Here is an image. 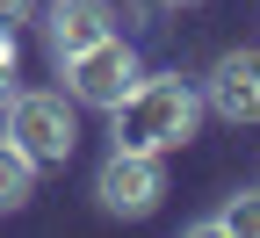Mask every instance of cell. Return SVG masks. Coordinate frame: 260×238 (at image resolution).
I'll return each mask as SVG.
<instances>
[{
	"label": "cell",
	"mask_w": 260,
	"mask_h": 238,
	"mask_svg": "<svg viewBox=\"0 0 260 238\" xmlns=\"http://www.w3.org/2000/svg\"><path fill=\"white\" fill-rule=\"evenodd\" d=\"M116 152H181L195 138V123H203V94H195L181 73H138V87H130L116 101Z\"/></svg>",
	"instance_id": "6da1fadb"
},
{
	"label": "cell",
	"mask_w": 260,
	"mask_h": 238,
	"mask_svg": "<svg viewBox=\"0 0 260 238\" xmlns=\"http://www.w3.org/2000/svg\"><path fill=\"white\" fill-rule=\"evenodd\" d=\"M8 138L37 159V166H65L80 152V116H73V94H44V87H15L8 101Z\"/></svg>",
	"instance_id": "7a4b0ae2"
},
{
	"label": "cell",
	"mask_w": 260,
	"mask_h": 238,
	"mask_svg": "<svg viewBox=\"0 0 260 238\" xmlns=\"http://www.w3.org/2000/svg\"><path fill=\"white\" fill-rule=\"evenodd\" d=\"M58 73H65V94H73L80 109H116V101L138 87V51L123 37H102V44H87L73 58H58Z\"/></svg>",
	"instance_id": "3957f363"
},
{
	"label": "cell",
	"mask_w": 260,
	"mask_h": 238,
	"mask_svg": "<svg viewBox=\"0 0 260 238\" xmlns=\"http://www.w3.org/2000/svg\"><path fill=\"white\" fill-rule=\"evenodd\" d=\"M94 195H102L109 217H152L159 195H167V166H159V152H109L102 174H94Z\"/></svg>",
	"instance_id": "277c9868"
},
{
	"label": "cell",
	"mask_w": 260,
	"mask_h": 238,
	"mask_svg": "<svg viewBox=\"0 0 260 238\" xmlns=\"http://www.w3.org/2000/svg\"><path fill=\"white\" fill-rule=\"evenodd\" d=\"M203 109H217L224 123H260V51H224L210 65V87H203Z\"/></svg>",
	"instance_id": "5b68a950"
},
{
	"label": "cell",
	"mask_w": 260,
	"mask_h": 238,
	"mask_svg": "<svg viewBox=\"0 0 260 238\" xmlns=\"http://www.w3.org/2000/svg\"><path fill=\"white\" fill-rule=\"evenodd\" d=\"M102 37H116V8H109V0H51V8H44L51 58H73V51L102 44Z\"/></svg>",
	"instance_id": "8992f818"
},
{
	"label": "cell",
	"mask_w": 260,
	"mask_h": 238,
	"mask_svg": "<svg viewBox=\"0 0 260 238\" xmlns=\"http://www.w3.org/2000/svg\"><path fill=\"white\" fill-rule=\"evenodd\" d=\"M29 195H37V159L15 138H0V210H22Z\"/></svg>",
	"instance_id": "52a82bcc"
},
{
	"label": "cell",
	"mask_w": 260,
	"mask_h": 238,
	"mask_svg": "<svg viewBox=\"0 0 260 238\" xmlns=\"http://www.w3.org/2000/svg\"><path fill=\"white\" fill-rule=\"evenodd\" d=\"M224 238H260V188H239L232 202H224V210L210 217Z\"/></svg>",
	"instance_id": "ba28073f"
},
{
	"label": "cell",
	"mask_w": 260,
	"mask_h": 238,
	"mask_svg": "<svg viewBox=\"0 0 260 238\" xmlns=\"http://www.w3.org/2000/svg\"><path fill=\"white\" fill-rule=\"evenodd\" d=\"M15 101V29H0V109Z\"/></svg>",
	"instance_id": "9c48e42d"
},
{
	"label": "cell",
	"mask_w": 260,
	"mask_h": 238,
	"mask_svg": "<svg viewBox=\"0 0 260 238\" xmlns=\"http://www.w3.org/2000/svg\"><path fill=\"white\" fill-rule=\"evenodd\" d=\"M22 22H37V0H0V29H22Z\"/></svg>",
	"instance_id": "30bf717a"
},
{
	"label": "cell",
	"mask_w": 260,
	"mask_h": 238,
	"mask_svg": "<svg viewBox=\"0 0 260 238\" xmlns=\"http://www.w3.org/2000/svg\"><path fill=\"white\" fill-rule=\"evenodd\" d=\"M167 8H188V0H167Z\"/></svg>",
	"instance_id": "8fae6325"
}]
</instances>
